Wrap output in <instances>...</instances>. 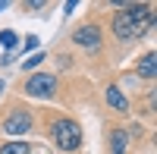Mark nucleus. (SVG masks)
Masks as SVG:
<instances>
[{"mask_svg":"<svg viewBox=\"0 0 157 154\" xmlns=\"http://www.w3.org/2000/svg\"><path fill=\"white\" fill-rule=\"evenodd\" d=\"M151 22H154V6L151 3H126L113 16L110 29H113V38H120V41H132V38H138Z\"/></svg>","mask_w":157,"mask_h":154,"instance_id":"nucleus-1","label":"nucleus"},{"mask_svg":"<svg viewBox=\"0 0 157 154\" xmlns=\"http://www.w3.org/2000/svg\"><path fill=\"white\" fill-rule=\"evenodd\" d=\"M50 142H54L60 151H78L82 145V126L69 117H60L50 123Z\"/></svg>","mask_w":157,"mask_h":154,"instance_id":"nucleus-2","label":"nucleus"},{"mask_svg":"<svg viewBox=\"0 0 157 154\" xmlns=\"http://www.w3.org/2000/svg\"><path fill=\"white\" fill-rule=\"evenodd\" d=\"M22 91L29 94V98H41V101H47V98L57 94V75H50V72H35V75H29V79H25Z\"/></svg>","mask_w":157,"mask_h":154,"instance_id":"nucleus-3","label":"nucleus"},{"mask_svg":"<svg viewBox=\"0 0 157 154\" xmlns=\"http://www.w3.org/2000/svg\"><path fill=\"white\" fill-rule=\"evenodd\" d=\"M32 126H35V117H32L29 110L16 107V110H10L6 117H3L0 129H3L6 135H25V132H32Z\"/></svg>","mask_w":157,"mask_h":154,"instance_id":"nucleus-4","label":"nucleus"},{"mask_svg":"<svg viewBox=\"0 0 157 154\" xmlns=\"http://www.w3.org/2000/svg\"><path fill=\"white\" fill-rule=\"evenodd\" d=\"M72 41L85 50H101V29L98 25H78L72 32Z\"/></svg>","mask_w":157,"mask_h":154,"instance_id":"nucleus-5","label":"nucleus"},{"mask_svg":"<svg viewBox=\"0 0 157 154\" xmlns=\"http://www.w3.org/2000/svg\"><path fill=\"white\" fill-rule=\"evenodd\" d=\"M104 98H107V104L116 110V113H129V98L120 91L116 85H107V91H104Z\"/></svg>","mask_w":157,"mask_h":154,"instance_id":"nucleus-6","label":"nucleus"},{"mask_svg":"<svg viewBox=\"0 0 157 154\" xmlns=\"http://www.w3.org/2000/svg\"><path fill=\"white\" fill-rule=\"evenodd\" d=\"M126 148H129V132L113 129L110 132V154H126Z\"/></svg>","mask_w":157,"mask_h":154,"instance_id":"nucleus-7","label":"nucleus"},{"mask_svg":"<svg viewBox=\"0 0 157 154\" xmlns=\"http://www.w3.org/2000/svg\"><path fill=\"white\" fill-rule=\"evenodd\" d=\"M135 72L141 75V79H154V75H157V57L154 54H145V57L138 60V69Z\"/></svg>","mask_w":157,"mask_h":154,"instance_id":"nucleus-8","label":"nucleus"},{"mask_svg":"<svg viewBox=\"0 0 157 154\" xmlns=\"http://www.w3.org/2000/svg\"><path fill=\"white\" fill-rule=\"evenodd\" d=\"M0 47H3L6 54H10V50H16V47H19V35L13 32V29H3V32H0Z\"/></svg>","mask_w":157,"mask_h":154,"instance_id":"nucleus-9","label":"nucleus"},{"mask_svg":"<svg viewBox=\"0 0 157 154\" xmlns=\"http://www.w3.org/2000/svg\"><path fill=\"white\" fill-rule=\"evenodd\" d=\"M0 154H32V145L29 142H6V145H0Z\"/></svg>","mask_w":157,"mask_h":154,"instance_id":"nucleus-10","label":"nucleus"},{"mask_svg":"<svg viewBox=\"0 0 157 154\" xmlns=\"http://www.w3.org/2000/svg\"><path fill=\"white\" fill-rule=\"evenodd\" d=\"M41 60H44V54H41V50H35V54H32L29 60L22 63V69H35V66H38V63H41Z\"/></svg>","mask_w":157,"mask_h":154,"instance_id":"nucleus-11","label":"nucleus"},{"mask_svg":"<svg viewBox=\"0 0 157 154\" xmlns=\"http://www.w3.org/2000/svg\"><path fill=\"white\" fill-rule=\"evenodd\" d=\"M38 44H41V41H38V35H29V38H25V50H38Z\"/></svg>","mask_w":157,"mask_h":154,"instance_id":"nucleus-12","label":"nucleus"},{"mask_svg":"<svg viewBox=\"0 0 157 154\" xmlns=\"http://www.w3.org/2000/svg\"><path fill=\"white\" fill-rule=\"evenodd\" d=\"M3 10H6V3H3V0H0V13H3Z\"/></svg>","mask_w":157,"mask_h":154,"instance_id":"nucleus-13","label":"nucleus"},{"mask_svg":"<svg viewBox=\"0 0 157 154\" xmlns=\"http://www.w3.org/2000/svg\"><path fill=\"white\" fill-rule=\"evenodd\" d=\"M0 94H3V79H0Z\"/></svg>","mask_w":157,"mask_h":154,"instance_id":"nucleus-14","label":"nucleus"}]
</instances>
